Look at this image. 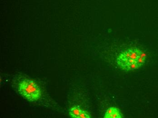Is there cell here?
Listing matches in <instances>:
<instances>
[{
	"instance_id": "1",
	"label": "cell",
	"mask_w": 158,
	"mask_h": 118,
	"mask_svg": "<svg viewBox=\"0 0 158 118\" xmlns=\"http://www.w3.org/2000/svg\"><path fill=\"white\" fill-rule=\"evenodd\" d=\"M146 55L142 51L132 47L121 52L117 56L116 63L125 71L138 69L144 64Z\"/></svg>"
},
{
	"instance_id": "2",
	"label": "cell",
	"mask_w": 158,
	"mask_h": 118,
	"mask_svg": "<svg viewBox=\"0 0 158 118\" xmlns=\"http://www.w3.org/2000/svg\"><path fill=\"white\" fill-rule=\"evenodd\" d=\"M17 91L23 98L30 102L37 101L41 97L39 85L31 79H22L17 85Z\"/></svg>"
},
{
	"instance_id": "3",
	"label": "cell",
	"mask_w": 158,
	"mask_h": 118,
	"mask_svg": "<svg viewBox=\"0 0 158 118\" xmlns=\"http://www.w3.org/2000/svg\"><path fill=\"white\" fill-rule=\"evenodd\" d=\"M122 113L118 108L111 107L106 111L105 118H124Z\"/></svg>"
},
{
	"instance_id": "4",
	"label": "cell",
	"mask_w": 158,
	"mask_h": 118,
	"mask_svg": "<svg viewBox=\"0 0 158 118\" xmlns=\"http://www.w3.org/2000/svg\"><path fill=\"white\" fill-rule=\"evenodd\" d=\"M82 109L80 108V106H75L71 107L69 110V114L70 117L73 118H79L82 111Z\"/></svg>"
},
{
	"instance_id": "5",
	"label": "cell",
	"mask_w": 158,
	"mask_h": 118,
	"mask_svg": "<svg viewBox=\"0 0 158 118\" xmlns=\"http://www.w3.org/2000/svg\"><path fill=\"white\" fill-rule=\"evenodd\" d=\"M90 117H91V115L88 112L83 110L81 115L79 116V118H90Z\"/></svg>"
}]
</instances>
